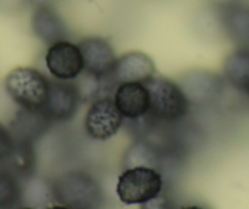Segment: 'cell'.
Returning a JSON list of instances; mask_svg holds the SVG:
<instances>
[{"label": "cell", "mask_w": 249, "mask_h": 209, "mask_svg": "<svg viewBox=\"0 0 249 209\" xmlns=\"http://www.w3.org/2000/svg\"><path fill=\"white\" fill-rule=\"evenodd\" d=\"M77 44L82 53L85 74L98 78L112 75L117 57L114 47L107 38L88 36Z\"/></svg>", "instance_id": "9c48e42d"}, {"label": "cell", "mask_w": 249, "mask_h": 209, "mask_svg": "<svg viewBox=\"0 0 249 209\" xmlns=\"http://www.w3.org/2000/svg\"><path fill=\"white\" fill-rule=\"evenodd\" d=\"M50 125L52 124L48 121L42 112H28L20 109L16 113L9 129L15 143L33 145L36 139L39 138Z\"/></svg>", "instance_id": "4fadbf2b"}, {"label": "cell", "mask_w": 249, "mask_h": 209, "mask_svg": "<svg viewBox=\"0 0 249 209\" xmlns=\"http://www.w3.org/2000/svg\"><path fill=\"white\" fill-rule=\"evenodd\" d=\"M50 78L32 66H18L4 78L6 95L20 109L42 112Z\"/></svg>", "instance_id": "7a4b0ae2"}, {"label": "cell", "mask_w": 249, "mask_h": 209, "mask_svg": "<svg viewBox=\"0 0 249 209\" xmlns=\"http://www.w3.org/2000/svg\"><path fill=\"white\" fill-rule=\"evenodd\" d=\"M191 107H204L216 102L224 91V78L208 70H192L178 81Z\"/></svg>", "instance_id": "ba28073f"}, {"label": "cell", "mask_w": 249, "mask_h": 209, "mask_svg": "<svg viewBox=\"0 0 249 209\" xmlns=\"http://www.w3.org/2000/svg\"><path fill=\"white\" fill-rule=\"evenodd\" d=\"M53 197L70 209H98L102 204V190L92 175L80 170L60 175L52 184Z\"/></svg>", "instance_id": "3957f363"}, {"label": "cell", "mask_w": 249, "mask_h": 209, "mask_svg": "<svg viewBox=\"0 0 249 209\" xmlns=\"http://www.w3.org/2000/svg\"><path fill=\"white\" fill-rule=\"evenodd\" d=\"M15 150V141L9 127L0 122V167H3Z\"/></svg>", "instance_id": "ac0fdd59"}, {"label": "cell", "mask_w": 249, "mask_h": 209, "mask_svg": "<svg viewBox=\"0 0 249 209\" xmlns=\"http://www.w3.org/2000/svg\"><path fill=\"white\" fill-rule=\"evenodd\" d=\"M27 1L33 8H38V6H54L59 0H27Z\"/></svg>", "instance_id": "ffe728a7"}, {"label": "cell", "mask_w": 249, "mask_h": 209, "mask_svg": "<svg viewBox=\"0 0 249 209\" xmlns=\"http://www.w3.org/2000/svg\"><path fill=\"white\" fill-rule=\"evenodd\" d=\"M179 209H204V208H203V207H200V206H196V204H190V206L181 207Z\"/></svg>", "instance_id": "44dd1931"}, {"label": "cell", "mask_w": 249, "mask_h": 209, "mask_svg": "<svg viewBox=\"0 0 249 209\" xmlns=\"http://www.w3.org/2000/svg\"><path fill=\"white\" fill-rule=\"evenodd\" d=\"M83 97L76 81L50 80L42 114L50 124L69 122L77 115Z\"/></svg>", "instance_id": "5b68a950"}, {"label": "cell", "mask_w": 249, "mask_h": 209, "mask_svg": "<svg viewBox=\"0 0 249 209\" xmlns=\"http://www.w3.org/2000/svg\"><path fill=\"white\" fill-rule=\"evenodd\" d=\"M112 99L124 117V121L140 120L149 112V92L145 83H119L115 88Z\"/></svg>", "instance_id": "8fae6325"}, {"label": "cell", "mask_w": 249, "mask_h": 209, "mask_svg": "<svg viewBox=\"0 0 249 209\" xmlns=\"http://www.w3.org/2000/svg\"><path fill=\"white\" fill-rule=\"evenodd\" d=\"M44 62L53 80L76 81L85 73L82 53L78 44L69 39L48 45Z\"/></svg>", "instance_id": "52a82bcc"}, {"label": "cell", "mask_w": 249, "mask_h": 209, "mask_svg": "<svg viewBox=\"0 0 249 209\" xmlns=\"http://www.w3.org/2000/svg\"><path fill=\"white\" fill-rule=\"evenodd\" d=\"M22 199L20 179L6 168L0 167V209H13Z\"/></svg>", "instance_id": "e0dca14e"}, {"label": "cell", "mask_w": 249, "mask_h": 209, "mask_svg": "<svg viewBox=\"0 0 249 209\" xmlns=\"http://www.w3.org/2000/svg\"><path fill=\"white\" fill-rule=\"evenodd\" d=\"M164 190L162 174L154 168L131 167L120 174L116 194L126 206L142 204Z\"/></svg>", "instance_id": "277c9868"}, {"label": "cell", "mask_w": 249, "mask_h": 209, "mask_svg": "<svg viewBox=\"0 0 249 209\" xmlns=\"http://www.w3.org/2000/svg\"><path fill=\"white\" fill-rule=\"evenodd\" d=\"M47 209H70V208H68V207H65V206H62V204H55V206L48 207Z\"/></svg>", "instance_id": "7402d4cb"}, {"label": "cell", "mask_w": 249, "mask_h": 209, "mask_svg": "<svg viewBox=\"0 0 249 209\" xmlns=\"http://www.w3.org/2000/svg\"><path fill=\"white\" fill-rule=\"evenodd\" d=\"M124 124V117L112 97H102L90 102L83 120V129L89 138L104 142L112 138Z\"/></svg>", "instance_id": "8992f818"}, {"label": "cell", "mask_w": 249, "mask_h": 209, "mask_svg": "<svg viewBox=\"0 0 249 209\" xmlns=\"http://www.w3.org/2000/svg\"><path fill=\"white\" fill-rule=\"evenodd\" d=\"M140 209H176V207L174 199L162 190L159 194L141 204Z\"/></svg>", "instance_id": "d6986e66"}, {"label": "cell", "mask_w": 249, "mask_h": 209, "mask_svg": "<svg viewBox=\"0 0 249 209\" xmlns=\"http://www.w3.org/2000/svg\"><path fill=\"white\" fill-rule=\"evenodd\" d=\"M221 23L227 35L241 43H249V9L227 5L222 10Z\"/></svg>", "instance_id": "9a60e30c"}, {"label": "cell", "mask_w": 249, "mask_h": 209, "mask_svg": "<svg viewBox=\"0 0 249 209\" xmlns=\"http://www.w3.org/2000/svg\"><path fill=\"white\" fill-rule=\"evenodd\" d=\"M157 74L154 60L144 52L131 50L117 57L112 71L116 85L124 82L145 83Z\"/></svg>", "instance_id": "30bf717a"}, {"label": "cell", "mask_w": 249, "mask_h": 209, "mask_svg": "<svg viewBox=\"0 0 249 209\" xmlns=\"http://www.w3.org/2000/svg\"><path fill=\"white\" fill-rule=\"evenodd\" d=\"M222 75L230 85L246 92L249 85V49L238 48L230 53L222 65Z\"/></svg>", "instance_id": "5bb4252c"}, {"label": "cell", "mask_w": 249, "mask_h": 209, "mask_svg": "<svg viewBox=\"0 0 249 209\" xmlns=\"http://www.w3.org/2000/svg\"><path fill=\"white\" fill-rule=\"evenodd\" d=\"M124 163L126 168L149 167L160 171L161 154L154 145L144 139H138L127 150L124 154Z\"/></svg>", "instance_id": "2e32d148"}, {"label": "cell", "mask_w": 249, "mask_h": 209, "mask_svg": "<svg viewBox=\"0 0 249 209\" xmlns=\"http://www.w3.org/2000/svg\"><path fill=\"white\" fill-rule=\"evenodd\" d=\"M246 92H247V95H249V85H248V87H247Z\"/></svg>", "instance_id": "cb8c5ba5"}, {"label": "cell", "mask_w": 249, "mask_h": 209, "mask_svg": "<svg viewBox=\"0 0 249 209\" xmlns=\"http://www.w3.org/2000/svg\"><path fill=\"white\" fill-rule=\"evenodd\" d=\"M18 209H36V208H32V207H22V208H18Z\"/></svg>", "instance_id": "603a6c76"}, {"label": "cell", "mask_w": 249, "mask_h": 209, "mask_svg": "<svg viewBox=\"0 0 249 209\" xmlns=\"http://www.w3.org/2000/svg\"><path fill=\"white\" fill-rule=\"evenodd\" d=\"M149 92V112L145 116L155 125H175L190 114L191 104L178 82L157 76L145 82Z\"/></svg>", "instance_id": "6da1fadb"}, {"label": "cell", "mask_w": 249, "mask_h": 209, "mask_svg": "<svg viewBox=\"0 0 249 209\" xmlns=\"http://www.w3.org/2000/svg\"><path fill=\"white\" fill-rule=\"evenodd\" d=\"M31 30L36 38L47 45L69 39L70 30L54 6H38L31 16Z\"/></svg>", "instance_id": "7c38bea8"}]
</instances>
